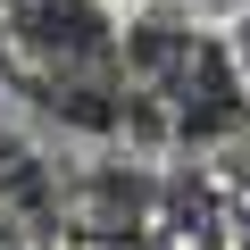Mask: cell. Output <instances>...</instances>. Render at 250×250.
I'll return each mask as SVG.
<instances>
[{
	"mask_svg": "<svg viewBox=\"0 0 250 250\" xmlns=\"http://www.w3.org/2000/svg\"><path fill=\"white\" fill-rule=\"evenodd\" d=\"M150 100H167V134L192 142V150L250 134V75H242L233 42H217V34H200V42L184 50V67H175Z\"/></svg>",
	"mask_w": 250,
	"mask_h": 250,
	"instance_id": "1",
	"label": "cell"
},
{
	"mask_svg": "<svg viewBox=\"0 0 250 250\" xmlns=\"http://www.w3.org/2000/svg\"><path fill=\"white\" fill-rule=\"evenodd\" d=\"M9 42L42 67V75H108L117 67V17L108 0H9L0 9Z\"/></svg>",
	"mask_w": 250,
	"mask_h": 250,
	"instance_id": "2",
	"label": "cell"
},
{
	"mask_svg": "<svg viewBox=\"0 0 250 250\" xmlns=\"http://www.w3.org/2000/svg\"><path fill=\"white\" fill-rule=\"evenodd\" d=\"M167 9H175V17H192V25H208V17H242L250 0H167Z\"/></svg>",
	"mask_w": 250,
	"mask_h": 250,
	"instance_id": "3",
	"label": "cell"
},
{
	"mask_svg": "<svg viewBox=\"0 0 250 250\" xmlns=\"http://www.w3.org/2000/svg\"><path fill=\"white\" fill-rule=\"evenodd\" d=\"M0 9H9V0H0Z\"/></svg>",
	"mask_w": 250,
	"mask_h": 250,
	"instance_id": "4",
	"label": "cell"
}]
</instances>
